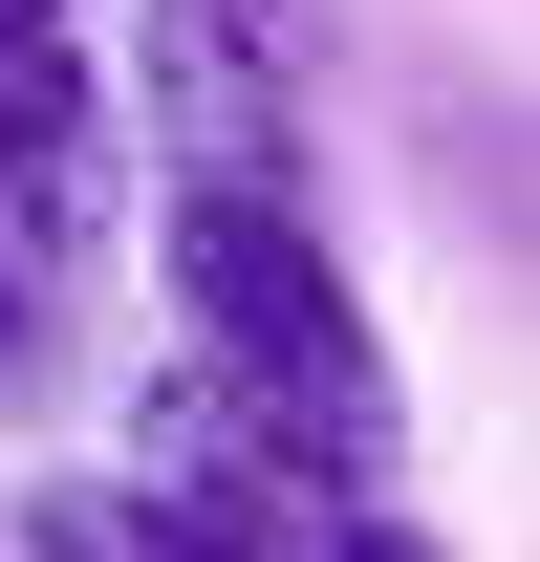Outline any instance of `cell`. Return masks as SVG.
<instances>
[{
  "label": "cell",
  "mask_w": 540,
  "mask_h": 562,
  "mask_svg": "<svg viewBox=\"0 0 540 562\" xmlns=\"http://www.w3.org/2000/svg\"><path fill=\"white\" fill-rule=\"evenodd\" d=\"M22 562H303V541H260V519H216V497L131 476V454H87V476L22 497Z\"/></svg>",
  "instance_id": "3957f363"
},
{
  "label": "cell",
  "mask_w": 540,
  "mask_h": 562,
  "mask_svg": "<svg viewBox=\"0 0 540 562\" xmlns=\"http://www.w3.org/2000/svg\"><path fill=\"white\" fill-rule=\"evenodd\" d=\"M195 22H216V44H260V66H281V87L325 66V0H195Z\"/></svg>",
  "instance_id": "5b68a950"
},
{
  "label": "cell",
  "mask_w": 540,
  "mask_h": 562,
  "mask_svg": "<svg viewBox=\"0 0 540 562\" xmlns=\"http://www.w3.org/2000/svg\"><path fill=\"white\" fill-rule=\"evenodd\" d=\"M109 216H131V173H109V87L66 66V22H0V260L66 281V260H109Z\"/></svg>",
  "instance_id": "7a4b0ae2"
},
{
  "label": "cell",
  "mask_w": 540,
  "mask_h": 562,
  "mask_svg": "<svg viewBox=\"0 0 540 562\" xmlns=\"http://www.w3.org/2000/svg\"><path fill=\"white\" fill-rule=\"evenodd\" d=\"M22 390H44V281L0 260V412H22Z\"/></svg>",
  "instance_id": "8992f818"
},
{
  "label": "cell",
  "mask_w": 540,
  "mask_h": 562,
  "mask_svg": "<svg viewBox=\"0 0 540 562\" xmlns=\"http://www.w3.org/2000/svg\"><path fill=\"white\" fill-rule=\"evenodd\" d=\"M151 281H173V368H195L216 412H260L325 497L390 476L410 390H390L368 281H346L325 216H303V173H151Z\"/></svg>",
  "instance_id": "6da1fadb"
},
{
  "label": "cell",
  "mask_w": 540,
  "mask_h": 562,
  "mask_svg": "<svg viewBox=\"0 0 540 562\" xmlns=\"http://www.w3.org/2000/svg\"><path fill=\"white\" fill-rule=\"evenodd\" d=\"M0 22H66V0H0Z\"/></svg>",
  "instance_id": "52a82bcc"
},
{
  "label": "cell",
  "mask_w": 540,
  "mask_h": 562,
  "mask_svg": "<svg viewBox=\"0 0 540 562\" xmlns=\"http://www.w3.org/2000/svg\"><path fill=\"white\" fill-rule=\"evenodd\" d=\"M303 562H454V541H432V519L368 476V497H325V519H303Z\"/></svg>",
  "instance_id": "277c9868"
}]
</instances>
